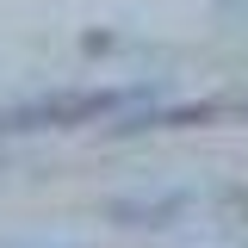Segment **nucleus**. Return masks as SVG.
Returning <instances> with one entry per match:
<instances>
[{
    "label": "nucleus",
    "mask_w": 248,
    "mask_h": 248,
    "mask_svg": "<svg viewBox=\"0 0 248 248\" xmlns=\"http://www.w3.org/2000/svg\"><path fill=\"white\" fill-rule=\"evenodd\" d=\"M149 99V87H68V93H44V99H25V106H6L0 112V130H68V124H93L118 106H137Z\"/></svg>",
    "instance_id": "obj_1"
}]
</instances>
